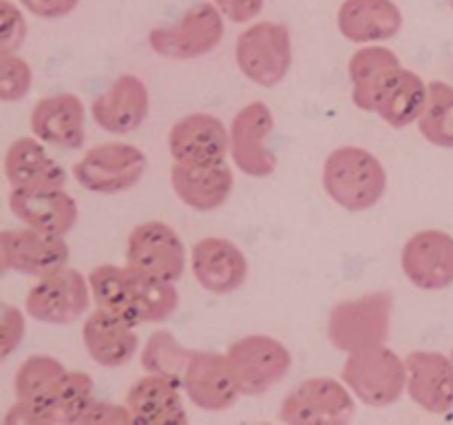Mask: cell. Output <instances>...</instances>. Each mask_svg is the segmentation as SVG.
Here are the masks:
<instances>
[{"instance_id":"6da1fadb","label":"cell","mask_w":453,"mask_h":425,"mask_svg":"<svg viewBox=\"0 0 453 425\" xmlns=\"http://www.w3.org/2000/svg\"><path fill=\"white\" fill-rule=\"evenodd\" d=\"M323 186L332 202L349 212L376 206L388 190V173L374 153L361 146L332 151L323 166Z\"/></svg>"},{"instance_id":"7a4b0ae2","label":"cell","mask_w":453,"mask_h":425,"mask_svg":"<svg viewBox=\"0 0 453 425\" xmlns=\"http://www.w3.org/2000/svg\"><path fill=\"white\" fill-rule=\"evenodd\" d=\"M341 379L358 401L389 407L407 390V363L385 344L349 352Z\"/></svg>"},{"instance_id":"3957f363","label":"cell","mask_w":453,"mask_h":425,"mask_svg":"<svg viewBox=\"0 0 453 425\" xmlns=\"http://www.w3.org/2000/svg\"><path fill=\"white\" fill-rule=\"evenodd\" d=\"M394 299L389 292H370L336 304L327 317V339L341 352H357L388 341Z\"/></svg>"},{"instance_id":"277c9868","label":"cell","mask_w":453,"mask_h":425,"mask_svg":"<svg viewBox=\"0 0 453 425\" xmlns=\"http://www.w3.org/2000/svg\"><path fill=\"white\" fill-rule=\"evenodd\" d=\"M234 58L250 82L264 89L279 87L292 66L290 29L283 22H255L239 34Z\"/></svg>"},{"instance_id":"5b68a950","label":"cell","mask_w":453,"mask_h":425,"mask_svg":"<svg viewBox=\"0 0 453 425\" xmlns=\"http://www.w3.org/2000/svg\"><path fill=\"white\" fill-rule=\"evenodd\" d=\"M224 13L215 3H197L173 27H157L149 34V44L168 60H195L219 47L224 38Z\"/></svg>"},{"instance_id":"8992f818","label":"cell","mask_w":453,"mask_h":425,"mask_svg":"<svg viewBox=\"0 0 453 425\" xmlns=\"http://www.w3.org/2000/svg\"><path fill=\"white\" fill-rule=\"evenodd\" d=\"M146 173L144 151L124 142L93 146L73 166V177L82 189L97 195H115L140 184Z\"/></svg>"},{"instance_id":"52a82bcc","label":"cell","mask_w":453,"mask_h":425,"mask_svg":"<svg viewBox=\"0 0 453 425\" xmlns=\"http://www.w3.org/2000/svg\"><path fill=\"white\" fill-rule=\"evenodd\" d=\"M352 390L332 376L305 379L283 398L279 419L290 425H345L352 421Z\"/></svg>"},{"instance_id":"ba28073f","label":"cell","mask_w":453,"mask_h":425,"mask_svg":"<svg viewBox=\"0 0 453 425\" xmlns=\"http://www.w3.org/2000/svg\"><path fill=\"white\" fill-rule=\"evenodd\" d=\"M228 361L239 390L246 397H261L283 381L292 367V354L281 341L268 335H248L228 348Z\"/></svg>"},{"instance_id":"9c48e42d","label":"cell","mask_w":453,"mask_h":425,"mask_svg":"<svg viewBox=\"0 0 453 425\" xmlns=\"http://www.w3.org/2000/svg\"><path fill=\"white\" fill-rule=\"evenodd\" d=\"M93 301L91 286L80 270L66 268L40 277L25 301L27 314L40 323L69 326L84 317Z\"/></svg>"},{"instance_id":"30bf717a","label":"cell","mask_w":453,"mask_h":425,"mask_svg":"<svg viewBox=\"0 0 453 425\" xmlns=\"http://www.w3.org/2000/svg\"><path fill=\"white\" fill-rule=\"evenodd\" d=\"M69 243L65 235L31 228H7L0 233V264L4 273L13 270L31 277H47L69 266Z\"/></svg>"},{"instance_id":"8fae6325","label":"cell","mask_w":453,"mask_h":425,"mask_svg":"<svg viewBox=\"0 0 453 425\" xmlns=\"http://www.w3.org/2000/svg\"><path fill=\"white\" fill-rule=\"evenodd\" d=\"M274 115L265 102L255 100L237 111L230 124V155L234 166L248 177H268L277 168V158L268 149Z\"/></svg>"},{"instance_id":"7c38bea8","label":"cell","mask_w":453,"mask_h":425,"mask_svg":"<svg viewBox=\"0 0 453 425\" xmlns=\"http://www.w3.org/2000/svg\"><path fill=\"white\" fill-rule=\"evenodd\" d=\"M127 264L137 273L177 282L186 268L184 243L173 226L144 221L128 235Z\"/></svg>"},{"instance_id":"4fadbf2b","label":"cell","mask_w":453,"mask_h":425,"mask_svg":"<svg viewBox=\"0 0 453 425\" xmlns=\"http://www.w3.org/2000/svg\"><path fill=\"white\" fill-rule=\"evenodd\" d=\"M181 388L195 407L203 412L228 410L242 397L228 354L208 350H195L181 379Z\"/></svg>"},{"instance_id":"5bb4252c","label":"cell","mask_w":453,"mask_h":425,"mask_svg":"<svg viewBox=\"0 0 453 425\" xmlns=\"http://www.w3.org/2000/svg\"><path fill=\"white\" fill-rule=\"evenodd\" d=\"M405 277L420 290L453 286V237L445 230H418L401 252Z\"/></svg>"},{"instance_id":"9a60e30c","label":"cell","mask_w":453,"mask_h":425,"mask_svg":"<svg viewBox=\"0 0 453 425\" xmlns=\"http://www.w3.org/2000/svg\"><path fill=\"white\" fill-rule=\"evenodd\" d=\"M168 149L180 164L224 162L230 151V133L215 115L190 113L171 127Z\"/></svg>"},{"instance_id":"2e32d148","label":"cell","mask_w":453,"mask_h":425,"mask_svg":"<svg viewBox=\"0 0 453 425\" xmlns=\"http://www.w3.org/2000/svg\"><path fill=\"white\" fill-rule=\"evenodd\" d=\"M193 274L203 290L212 295H230L248 279V259L237 243L224 237H203L190 255Z\"/></svg>"},{"instance_id":"e0dca14e","label":"cell","mask_w":453,"mask_h":425,"mask_svg":"<svg viewBox=\"0 0 453 425\" xmlns=\"http://www.w3.org/2000/svg\"><path fill=\"white\" fill-rule=\"evenodd\" d=\"M149 89L137 75L124 73L97 96L91 104V115L97 127L113 135L137 131L149 118Z\"/></svg>"},{"instance_id":"ac0fdd59","label":"cell","mask_w":453,"mask_h":425,"mask_svg":"<svg viewBox=\"0 0 453 425\" xmlns=\"http://www.w3.org/2000/svg\"><path fill=\"white\" fill-rule=\"evenodd\" d=\"M87 109L73 93H56L35 102L31 111V131L44 144L75 151L84 144Z\"/></svg>"},{"instance_id":"d6986e66","label":"cell","mask_w":453,"mask_h":425,"mask_svg":"<svg viewBox=\"0 0 453 425\" xmlns=\"http://www.w3.org/2000/svg\"><path fill=\"white\" fill-rule=\"evenodd\" d=\"M407 394L416 406L432 414L453 410V361L434 350L407 354Z\"/></svg>"},{"instance_id":"ffe728a7","label":"cell","mask_w":453,"mask_h":425,"mask_svg":"<svg viewBox=\"0 0 453 425\" xmlns=\"http://www.w3.org/2000/svg\"><path fill=\"white\" fill-rule=\"evenodd\" d=\"M9 208L18 221L53 235H66L78 224V202L65 189H12Z\"/></svg>"},{"instance_id":"44dd1931","label":"cell","mask_w":453,"mask_h":425,"mask_svg":"<svg viewBox=\"0 0 453 425\" xmlns=\"http://www.w3.org/2000/svg\"><path fill=\"white\" fill-rule=\"evenodd\" d=\"M171 186L177 197L193 211L211 212L228 202L234 175L224 162L180 164L171 166Z\"/></svg>"},{"instance_id":"7402d4cb","label":"cell","mask_w":453,"mask_h":425,"mask_svg":"<svg viewBox=\"0 0 453 425\" xmlns=\"http://www.w3.org/2000/svg\"><path fill=\"white\" fill-rule=\"evenodd\" d=\"M82 341L88 357L102 367H119L137 354L135 323L122 314L97 308L82 323Z\"/></svg>"},{"instance_id":"603a6c76","label":"cell","mask_w":453,"mask_h":425,"mask_svg":"<svg viewBox=\"0 0 453 425\" xmlns=\"http://www.w3.org/2000/svg\"><path fill=\"white\" fill-rule=\"evenodd\" d=\"M336 25L349 42H383L396 38L403 27V13L394 0H343Z\"/></svg>"},{"instance_id":"cb8c5ba5","label":"cell","mask_w":453,"mask_h":425,"mask_svg":"<svg viewBox=\"0 0 453 425\" xmlns=\"http://www.w3.org/2000/svg\"><path fill=\"white\" fill-rule=\"evenodd\" d=\"M181 383L164 375H146L131 385L127 406L135 423L144 425H184L186 410L180 394Z\"/></svg>"},{"instance_id":"d4e9b609","label":"cell","mask_w":453,"mask_h":425,"mask_svg":"<svg viewBox=\"0 0 453 425\" xmlns=\"http://www.w3.org/2000/svg\"><path fill=\"white\" fill-rule=\"evenodd\" d=\"M4 175L12 189H65L66 171L38 137H18L4 153Z\"/></svg>"},{"instance_id":"484cf974","label":"cell","mask_w":453,"mask_h":425,"mask_svg":"<svg viewBox=\"0 0 453 425\" xmlns=\"http://www.w3.org/2000/svg\"><path fill=\"white\" fill-rule=\"evenodd\" d=\"M398 69H401V60L392 49L380 47V44L358 49L349 58L348 65L354 106L367 111V113H374L380 93Z\"/></svg>"},{"instance_id":"4316f807","label":"cell","mask_w":453,"mask_h":425,"mask_svg":"<svg viewBox=\"0 0 453 425\" xmlns=\"http://www.w3.org/2000/svg\"><path fill=\"white\" fill-rule=\"evenodd\" d=\"M427 100L429 84H425V80L416 71L401 66L380 93L374 113L389 127L403 128L418 122Z\"/></svg>"},{"instance_id":"83f0119b","label":"cell","mask_w":453,"mask_h":425,"mask_svg":"<svg viewBox=\"0 0 453 425\" xmlns=\"http://www.w3.org/2000/svg\"><path fill=\"white\" fill-rule=\"evenodd\" d=\"M177 305H180V292L175 282L133 270L131 321L135 326L168 321L177 313Z\"/></svg>"},{"instance_id":"f1b7e54d","label":"cell","mask_w":453,"mask_h":425,"mask_svg":"<svg viewBox=\"0 0 453 425\" xmlns=\"http://www.w3.org/2000/svg\"><path fill=\"white\" fill-rule=\"evenodd\" d=\"M40 397L47 403L49 414H51V425L80 423V416L84 414L88 403L93 401V379L87 372L66 370L51 385V390L40 394Z\"/></svg>"},{"instance_id":"f546056e","label":"cell","mask_w":453,"mask_h":425,"mask_svg":"<svg viewBox=\"0 0 453 425\" xmlns=\"http://www.w3.org/2000/svg\"><path fill=\"white\" fill-rule=\"evenodd\" d=\"M93 304L109 313L122 314L131 321L133 310V268L131 266L102 264L88 274ZM133 323V321H131Z\"/></svg>"},{"instance_id":"4dcf8cb0","label":"cell","mask_w":453,"mask_h":425,"mask_svg":"<svg viewBox=\"0 0 453 425\" xmlns=\"http://www.w3.org/2000/svg\"><path fill=\"white\" fill-rule=\"evenodd\" d=\"M418 131L429 144L453 149V87L441 80L429 82V100L418 118Z\"/></svg>"},{"instance_id":"1f68e13d","label":"cell","mask_w":453,"mask_h":425,"mask_svg":"<svg viewBox=\"0 0 453 425\" xmlns=\"http://www.w3.org/2000/svg\"><path fill=\"white\" fill-rule=\"evenodd\" d=\"M193 352L195 350L184 348L173 336V332L157 330L149 336L144 350H142V367L146 372H150V375L171 376V379L181 383Z\"/></svg>"},{"instance_id":"d6a6232c","label":"cell","mask_w":453,"mask_h":425,"mask_svg":"<svg viewBox=\"0 0 453 425\" xmlns=\"http://www.w3.org/2000/svg\"><path fill=\"white\" fill-rule=\"evenodd\" d=\"M66 372L58 359L47 357V354H34V357L25 359L18 366L16 379H13V388H16L18 398H31L40 397V394L49 392L51 385L60 379Z\"/></svg>"},{"instance_id":"836d02e7","label":"cell","mask_w":453,"mask_h":425,"mask_svg":"<svg viewBox=\"0 0 453 425\" xmlns=\"http://www.w3.org/2000/svg\"><path fill=\"white\" fill-rule=\"evenodd\" d=\"M34 71L18 53H0V100H22L31 91Z\"/></svg>"},{"instance_id":"e575fe53","label":"cell","mask_w":453,"mask_h":425,"mask_svg":"<svg viewBox=\"0 0 453 425\" xmlns=\"http://www.w3.org/2000/svg\"><path fill=\"white\" fill-rule=\"evenodd\" d=\"M0 53H16L27 40V20L20 9L9 0H0Z\"/></svg>"},{"instance_id":"d590c367","label":"cell","mask_w":453,"mask_h":425,"mask_svg":"<svg viewBox=\"0 0 453 425\" xmlns=\"http://www.w3.org/2000/svg\"><path fill=\"white\" fill-rule=\"evenodd\" d=\"M82 425H128L135 423L133 412L128 406L106 401H91L84 414L80 416Z\"/></svg>"},{"instance_id":"8d00e7d4","label":"cell","mask_w":453,"mask_h":425,"mask_svg":"<svg viewBox=\"0 0 453 425\" xmlns=\"http://www.w3.org/2000/svg\"><path fill=\"white\" fill-rule=\"evenodd\" d=\"M0 357L7 359L18 345L22 344V336H25V317L18 308L13 305L3 304L0 308Z\"/></svg>"},{"instance_id":"74e56055","label":"cell","mask_w":453,"mask_h":425,"mask_svg":"<svg viewBox=\"0 0 453 425\" xmlns=\"http://www.w3.org/2000/svg\"><path fill=\"white\" fill-rule=\"evenodd\" d=\"M18 3L27 12L34 13L35 18H42V20H60V18L69 16L78 7L80 0H18Z\"/></svg>"},{"instance_id":"f35d334b","label":"cell","mask_w":453,"mask_h":425,"mask_svg":"<svg viewBox=\"0 0 453 425\" xmlns=\"http://www.w3.org/2000/svg\"><path fill=\"white\" fill-rule=\"evenodd\" d=\"M219 7L226 18H230L237 25H246L252 18H257L264 9V0H212Z\"/></svg>"},{"instance_id":"ab89813d","label":"cell","mask_w":453,"mask_h":425,"mask_svg":"<svg viewBox=\"0 0 453 425\" xmlns=\"http://www.w3.org/2000/svg\"><path fill=\"white\" fill-rule=\"evenodd\" d=\"M449 357H451V361H453V350H451V354H449Z\"/></svg>"},{"instance_id":"60d3db41","label":"cell","mask_w":453,"mask_h":425,"mask_svg":"<svg viewBox=\"0 0 453 425\" xmlns=\"http://www.w3.org/2000/svg\"><path fill=\"white\" fill-rule=\"evenodd\" d=\"M449 4H451V7H453V0H449Z\"/></svg>"}]
</instances>
